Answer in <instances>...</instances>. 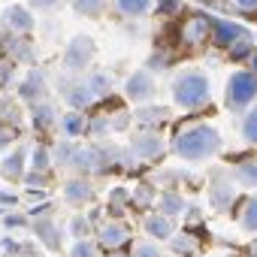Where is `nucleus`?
<instances>
[{
    "label": "nucleus",
    "mask_w": 257,
    "mask_h": 257,
    "mask_svg": "<svg viewBox=\"0 0 257 257\" xmlns=\"http://www.w3.org/2000/svg\"><path fill=\"white\" fill-rule=\"evenodd\" d=\"M173 152L185 164H203L221 152V134L206 121H188L173 137Z\"/></svg>",
    "instance_id": "f257e3e1"
},
{
    "label": "nucleus",
    "mask_w": 257,
    "mask_h": 257,
    "mask_svg": "<svg viewBox=\"0 0 257 257\" xmlns=\"http://www.w3.org/2000/svg\"><path fill=\"white\" fill-rule=\"evenodd\" d=\"M173 100L179 109L185 112H197V109H206L212 103V85H209V76L200 73V70H185L176 76L173 82Z\"/></svg>",
    "instance_id": "f03ea898"
},
{
    "label": "nucleus",
    "mask_w": 257,
    "mask_h": 257,
    "mask_svg": "<svg viewBox=\"0 0 257 257\" xmlns=\"http://www.w3.org/2000/svg\"><path fill=\"white\" fill-rule=\"evenodd\" d=\"M257 103V73L254 70H236L227 79L224 88V106L230 112H245Z\"/></svg>",
    "instance_id": "7ed1b4c3"
},
{
    "label": "nucleus",
    "mask_w": 257,
    "mask_h": 257,
    "mask_svg": "<svg viewBox=\"0 0 257 257\" xmlns=\"http://www.w3.org/2000/svg\"><path fill=\"white\" fill-rule=\"evenodd\" d=\"M236 179L233 176H227L224 170H218L215 173V179L209 182V206L215 209V212H227V209H233V203H236Z\"/></svg>",
    "instance_id": "20e7f679"
},
{
    "label": "nucleus",
    "mask_w": 257,
    "mask_h": 257,
    "mask_svg": "<svg viewBox=\"0 0 257 257\" xmlns=\"http://www.w3.org/2000/svg\"><path fill=\"white\" fill-rule=\"evenodd\" d=\"M155 94H158V85H155V79H152L149 70H137L131 79L124 82V97L131 100V103H137V106L152 103Z\"/></svg>",
    "instance_id": "39448f33"
},
{
    "label": "nucleus",
    "mask_w": 257,
    "mask_h": 257,
    "mask_svg": "<svg viewBox=\"0 0 257 257\" xmlns=\"http://www.w3.org/2000/svg\"><path fill=\"white\" fill-rule=\"evenodd\" d=\"M91 58H94V40H91V37H76V40L67 43V49H64V70L82 73V70H88Z\"/></svg>",
    "instance_id": "423d86ee"
},
{
    "label": "nucleus",
    "mask_w": 257,
    "mask_h": 257,
    "mask_svg": "<svg viewBox=\"0 0 257 257\" xmlns=\"http://www.w3.org/2000/svg\"><path fill=\"white\" fill-rule=\"evenodd\" d=\"M131 152L140 161H155V158H161L167 152V143H164L161 131H146L143 127V131L134 137V143H131Z\"/></svg>",
    "instance_id": "0eeeda50"
},
{
    "label": "nucleus",
    "mask_w": 257,
    "mask_h": 257,
    "mask_svg": "<svg viewBox=\"0 0 257 257\" xmlns=\"http://www.w3.org/2000/svg\"><path fill=\"white\" fill-rule=\"evenodd\" d=\"M245 37H251L239 22H233V19H212V43L215 46H221V49H230L233 43H239V40H245Z\"/></svg>",
    "instance_id": "6e6552de"
},
{
    "label": "nucleus",
    "mask_w": 257,
    "mask_h": 257,
    "mask_svg": "<svg viewBox=\"0 0 257 257\" xmlns=\"http://www.w3.org/2000/svg\"><path fill=\"white\" fill-rule=\"evenodd\" d=\"M209 37H212V19H206V16H191V19H185L182 43H188V46H200V43H206Z\"/></svg>",
    "instance_id": "1a4fd4ad"
},
{
    "label": "nucleus",
    "mask_w": 257,
    "mask_h": 257,
    "mask_svg": "<svg viewBox=\"0 0 257 257\" xmlns=\"http://www.w3.org/2000/svg\"><path fill=\"white\" fill-rule=\"evenodd\" d=\"M146 233L155 239V242H167V239H173L176 236V221L170 218V215H164V212H152V215H146Z\"/></svg>",
    "instance_id": "9d476101"
},
{
    "label": "nucleus",
    "mask_w": 257,
    "mask_h": 257,
    "mask_svg": "<svg viewBox=\"0 0 257 257\" xmlns=\"http://www.w3.org/2000/svg\"><path fill=\"white\" fill-rule=\"evenodd\" d=\"M127 236H131V227H127L124 221H109V224H103L100 227V245H106V248H121L124 242H127Z\"/></svg>",
    "instance_id": "9b49d317"
},
{
    "label": "nucleus",
    "mask_w": 257,
    "mask_h": 257,
    "mask_svg": "<svg viewBox=\"0 0 257 257\" xmlns=\"http://www.w3.org/2000/svg\"><path fill=\"white\" fill-rule=\"evenodd\" d=\"M91 185H88V179H70V182H64V200L70 203V206H82V203H88L91 200Z\"/></svg>",
    "instance_id": "f8f14e48"
},
{
    "label": "nucleus",
    "mask_w": 257,
    "mask_h": 257,
    "mask_svg": "<svg viewBox=\"0 0 257 257\" xmlns=\"http://www.w3.org/2000/svg\"><path fill=\"white\" fill-rule=\"evenodd\" d=\"M4 25H7L10 31H16V34H28V31L34 28V19H31V13H28L25 7H10V10L4 13Z\"/></svg>",
    "instance_id": "ddd939ff"
},
{
    "label": "nucleus",
    "mask_w": 257,
    "mask_h": 257,
    "mask_svg": "<svg viewBox=\"0 0 257 257\" xmlns=\"http://www.w3.org/2000/svg\"><path fill=\"white\" fill-rule=\"evenodd\" d=\"M185 197L179 194V191H164V194H158V212H164V215H170V218H176V215H185Z\"/></svg>",
    "instance_id": "4468645a"
},
{
    "label": "nucleus",
    "mask_w": 257,
    "mask_h": 257,
    "mask_svg": "<svg viewBox=\"0 0 257 257\" xmlns=\"http://www.w3.org/2000/svg\"><path fill=\"white\" fill-rule=\"evenodd\" d=\"M19 91H22V97H25V100H46V91H49V88H46L43 73H37V70H34V73L19 85Z\"/></svg>",
    "instance_id": "2eb2a0df"
},
{
    "label": "nucleus",
    "mask_w": 257,
    "mask_h": 257,
    "mask_svg": "<svg viewBox=\"0 0 257 257\" xmlns=\"http://www.w3.org/2000/svg\"><path fill=\"white\" fill-rule=\"evenodd\" d=\"M64 97H67V103L73 109H82V106H88L94 100V91L88 88V82H79V85H67L64 88Z\"/></svg>",
    "instance_id": "dca6fc26"
},
{
    "label": "nucleus",
    "mask_w": 257,
    "mask_h": 257,
    "mask_svg": "<svg viewBox=\"0 0 257 257\" xmlns=\"http://www.w3.org/2000/svg\"><path fill=\"white\" fill-rule=\"evenodd\" d=\"M239 227H242L245 233H257V197L242 200V209H239Z\"/></svg>",
    "instance_id": "f3484780"
},
{
    "label": "nucleus",
    "mask_w": 257,
    "mask_h": 257,
    "mask_svg": "<svg viewBox=\"0 0 257 257\" xmlns=\"http://www.w3.org/2000/svg\"><path fill=\"white\" fill-rule=\"evenodd\" d=\"M233 179H236V185H242V188H257V161H245V164H239L236 170H233Z\"/></svg>",
    "instance_id": "a211bd4d"
},
{
    "label": "nucleus",
    "mask_w": 257,
    "mask_h": 257,
    "mask_svg": "<svg viewBox=\"0 0 257 257\" xmlns=\"http://www.w3.org/2000/svg\"><path fill=\"white\" fill-rule=\"evenodd\" d=\"M152 4H155V0H115L118 13L131 16V19H140V16H146V13L152 10Z\"/></svg>",
    "instance_id": "6ab92c4d"
},
{
    "label": "nucleus",
    "mask_w": 257,
    "mask_h": 257,
    "mask_svg": "<svg viewBox=\"0 0 257 257\" xmlns=\"http://www.w3.org/2000/svg\"><path fill=\"white\" fill-rule=\"evenodd\" d=\"M137 121H140V127H146V131H158V127H164V121H167V109H143V112H137Z\"/></svg>",
    "instance_id": "aec40b11"
},
{
    "label": "nucleus",
    "mask_w": 257,
    "mask_h": 257,
    "mask_svg": "<svg viewBox=\"0 0 257 257\" xmlns=\"http://www.w3.org/2000/svg\"><path fill=\"white\" fill-rule=\"evenodd\" d=\"M37 233H40V239H43L49 248H55V251L61 248V239H58V236H61V230H58V224H55V221L43 218V221L37 224Z\"/></svg>",
    "instance_id": "412c9836"
},
{
    "label": "nucleus",
    "mask_w": 257,
    "mask_h": 257,
    "mask_svg": "<svg viewBox=\"0 0 257 257\" xmlns=\"http://www.w3.org/2000/svg\"><path fill=\"white\" fill-rule=\"evenodd\" d=\"M242 140L257 146V103L251 109H245V115H242Z\"/></svg>",
    "instance_id": "4be33fe9"
},
{
    "label": "nucleus",
    "mask_w": 257,
    "mask_h": 257,
    "mask_svg": "<svg viewBox=\"0 0 257 257\" xmlns=\"http://www.w3.org/2000/svg\"><path fill=\"white\" fill-rule=\"evenodd\" d=\"M173 242V248H176V254H185V257H197L200 254V242L191 236V233H182V236H173L170 239Z\"/></svg>",
    "instance_id": "5701e85b"
},
{
    "label": "nucleus",
    "mask_w": 257,
    "mask_h": 257,
    "mask_svg": "<svg viewBox=\"0 0 257 257\" xmlns=\"http://www.w3.org/2000/svg\"><path fill=\"white\" fill-rule=\"evenodd\" d=\"M61 127H64V134H67V137L73 140V137H79V134L85 131L88 124H85V118H82L79 112H67V115L61 118Z\"/></svg>",
    "instance_id": "b1692460"
},
{
    "label": "nucleus",
    "mask_w": 257,
    "mask_h": 257,
    "mask_svg": "<svg viewBox=\"0 0 257 257\" xmlns=\"http://www.w3.org/2000/svg\"><path fill=\"white\" fill-rule=\"evenodd\" d=\"M4 176H7V179H22V176H25V152H22V149H19L13 158H7Z\"/></svg>",
    "instance_id": "393cba45"
},
{
    "label": "nucleus",
    "mask_w": 257,
    "mask_h": 257,
    "mask_svg": "<svg viewBox=\"0 0 257 257\" xmlns=\"http://www.w3.org/2000/svg\"><path fill=\"white\" fill-rule=\"evenodd\" d=\"M73 7L82 16H100L106 10V0H73Z\"/></svg>",
    "instance_id": "a878e982"
},
{
    "label": "nucleus",
    "mask_w": 257,
    "mask_h": 257,
    "mask_svg": "<svg viewBox=\"0 0 257 257\" xmlns=\"http://www.w3.org/2000/svg\"><path fill=\"white\" fill-rule=\"evenodd\" d=\"M85 82H88V88H91L94 94H106V91H112V79H109L106 73H91Z\"/></svg>",
    "instance_id": "bb28decb"
},
{
    "label": "nucleus",
    "mask_w": 257,
    "mask_h": 257,
    "mask_svg": "<svg viewBox=\"0 0 257 257\" xmlns=\"http://www.w3.org/2000/svg\"><path fill=\"white\" fill-rule=\"evenodd\" d=\"M73 158H76V146L73 143H61L55 149V164L58 167H73Z\"/></svg>",
    "instance_id": "cd10ccee"
},
{
    "label": "nucleus",
    "mask_w": 257,
    "mask_h": 257,
    "mask_svg": "<svg viewBox=\"0 0 257 257\" xmlns=\"http://www.w3.org/2000/svg\"><path fill=\"white\" fill-rule=\"evenodd\" d=\"M70 236H76V239L91 236V221H88V215H76V218L70 221Z\"/></svg>",
    "instance_id": "c85d7f7f"
},
{
    "label": "nucleus",
    "mask_w": 257,
    "mask_h": 257,
    "mask_svg": "<svg viewBox=\"0 0 257 257\" xmlns=\"http://www.w3.org/2000/svg\"><path fill=\"white\" fill-rule=\"evenodd\" d=\"M134 257H161V245L155 239H143L134 245Z\"/></svg>",
    "instance_id": "c756f323"
},
{
    "label": "nucleus",
    "mask_w": 257,
    "mask_h": 257,
    "mask_svg": "<svg viewBox=\"0 0 257 257\" xmlns=\"http://www.w3.org/2000/svg\"><path fill=\"white\" fill-rule=\"evenodd\" d=\"M34 124H37V127H49V124H55V109H52L49 103L37 106V109H34Z\"/></svg>",
    "instance_id": "7c9ffc66"
},
{
    "label": "nucleus",
    "mask_w": 257,
    "mask_h": 257,
    "mask_svg": "<svg viewBox=\"0 0 257 257\" xmlns=\"http://www.w3.org/2000/svg\"><path fill=\"white\" fill-rule=\"evenodd\" d=\"M134 203L137 206H149V203H158V191L152 185H140V191L134 194Z\"/></svg>",
    "instance_id": "2f4dec72"
},
{
    "label": "nucleus",
    "mask_w": 257,
    "mask_h": 257,
    "mask_svg": "<svg viewBox=\"0 0 257 257\" xmlns=\"http://www.w3.org/2000/svg\"><path fill=\"white\" fill-rule=\"evenodd\" d=\"M70 257H100V254H97V245H94V242H88V239H79V242L73 245Z\"/></svg>",
    "instance_id": "473e14b6"
},
{
    "label": "nucleus",
    "mask_w": 257,
    "mask_h": 257,
    "mask_svg": "<svg viewBox=\"0 0 257 257\" xmlns=\"http://www.w3.org/2000/svg\"><path fill=\"white\" fill-rule=\"evenodd\" d=\"M52 164H55V161L49 158V152H46V149H37V152H34V164H31L34 170H40V173H46V170H49Z\"/></svg>",
    "instance_id": "72a5a7b5"
},
{
    "label": "nucleus",
    "mask_w": 257,
    "mask_h": 257,
    "mask_svg": "<svg viewBox=\"0 0 257 257\" xmlns=\"http://www.w3.org/2000/svg\"><path fill=\"white\" fill-rule=\"evenodd\" d=\"M127 200H131V197H127V191H124V188H115V191L109 194V206H112V212H121V206H124Z\"/></svg>",
    "instance_id": "f704fd0d"
},
{
    "label": "nucleus",
    "mask_w": 257,
    "mask_h": 257,
    "mask_svg": "<svg viewBox=\"0 0 257 257\" xmlns=\"http://www.w3.org/2000/svg\"><path fill=\"white\" fill-rule=\"evenodd\" d=\"M179 7H182V0H158L161 16H173V13H179Z\"/></svg>",
    "instance_id": "c9c22d12"
},
{
    "label": "nucleus",
    "mask_w": 257,
    "mask_h": 257,
    "mask_svg": "<svg viewBox=\"0 0 257 257\" xmlns=\"http://www.w3.org/2000/svg\"><path fill=\"white\" fill-rule=\"evenodd\" d=\"M149 64H152L149 70H167V64H170V58H167V55H155V58H152Z\"/></svg>",
    "instance_id": "e433bc0d"
},
{
    "label": "nucleus",
    "mask_w": 257,
    "mask_h": 257,
    "mask_svg": "<svg viewBox=\"0 0 257 257\" xmlns=\"http://www.w3.org/2000/svg\"><path fill=\"white\" fill-rule=\"evenodd\" d=\"M28 4H31V7H37V10H55L61 0H28Z\"/></svg>",
    "instance_id": "4c0bfd02"
},
{
    "label": "nucleus",
    "mask_w": 257,
    "mask_h": 257,
    "mask_svg": "<svg viewBox=\"0 0 257 257\" xmlns=\"http://www.w3.org/2000/svg\"><path fill=\"white\" fill-rule=\"evenodd\" d=\"M242 13H257V0H233Z\"/></svg>",
    "instance_id": "58836bf2"
},
{
    "label": "nucleus",
    "mask_w": 257,
    "mask_h": 257,
    "mask_svg": "<svg viewBox=\"0 0 257 257\" xmlns=\"http://www.w3.org/2000/svg\"><path fill=\"white\" fill-rule=\"evenodd\" d=\"M10 140H13V131H10V127H0V149H4Z\"/></svg>",
    "instance_id": "ea45409f"
},
{
    "label": "nucleus",
    "mask_w": 257,
    "mask_h": 257,
    "mask_svg": "<svg viewBox=\"0 0 257 257\" xmlns=\"http://www.w3.org/2000/svg\"><path fill=\"white\" fill-rule=\"evenodd\" d=\"M251 70H254V73H257V52H254V55H251Z\"/></svg>",
    "instance_id": "a19ab883"
},
{
    "label": "nucleus",
    "mask_w": 257,
    "mask_h": 257,
    "mask_svg": "<svg viewBox=\"0 0 257 257\" xmlns=\"http://www.w3.org/2000/svg\"><path fill=\"white\" fill-rule=\"evenodd\" d=\"M251 257H257V239L251 242Z\"/></svg>",
    "instance_id": "79ce46f5"
},
{
    "label": "nucleus",
    "mask_w": 257,
    "mask_h": 257,
    "mask_svg": "<svg viewBox=\"0 0 257 257\" xmlns=\"http://www.w3.org/2000/svg\"><path fill=\"white\" fill-rule=\"evenodd\" d=\"M112 257H124V254H112Z\"/></svg>",
    "instance_id": "37998d69"
}]
</instances>
